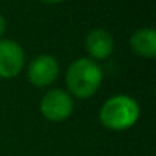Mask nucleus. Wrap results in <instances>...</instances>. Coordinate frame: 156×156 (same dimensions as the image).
I'll list each match as a JSON object with an SVG mask.
<instances>
[{
    "instance_id": "obj_8",
    "label": "nucleus",
    "mask_w": 156,
    "mask_h": 156,
    "mask_svg": "<svg viewBox=\"0 0 156 156\" xmlns=\"http://www.w3.org/2000/svg\"><path fill=\"white\" fill-rule=\"evenodd\" d=\"M5 29H6V22H5V17L0 14V37L5 34Z\"/></svg>"
},
{
    "instance_id": "obj_5",
    "label": "nucleus",
    "mask_w": 156,
    "mask_h": 156,
    "mask_svg": "<svg viewBox=\"0 0 156 156\" xmlns=\"http://www.w3.org/2000/svg\"><path fill=\"white\" fill-rule=\"evenodd\" d=\"M25 66V52L14 40H0V78L17 76Z\"/></svg>"
},
{
    "instance_id": "obj_2",
    "label": "nucleus",
    "mask_w": 156,
    "mask_h": 156,
    "mask_svg": "<svg viewBox=\"0 0 156 156\" xmlns=\"http://www.w3.org/2000/svg\"><path fill=\"white\" fill-rule=\"evenodd\" d=\"M139 118V106L129 95H113L100 109L101 124L115 132L127 130L136 124Z\"/></svg>"
},
{
    "instance_id": "obj_7",
    "label": "nucleus",
    "mask_w": 156,
    "mask_h": 156,
    "mask_svg": "<svg viewBox=\"0 0 156 156\" xmlns=\"http://www.w3.org/2000/svg\"><path fill=\"white\" fill-rule=\"evenodd\" d=\"M132 51L144 58H153L156 55V32L153 28H141L130 37Z\"/></svg>"
},
{
    "instance_id": "obj_4",
    "label": "nucleus",
    "mask_w": 156,
    "mask_h": 156,
    "mask_svg": "<svg viewBox=\"0 0 156 156\" xmlns=\"http://www.w3.org/2000/svg\"><path fill=\"white\" fill-rule=\"evenodd\" d=\"M60 66L58 61L48 54L35 57L28 66V80L37 87L51 86L58 78Z\"/></svg>"
},
{
    "instance_id": "obj_3",
    "label": "nucleus",
    "mask_w": 156,
    "mask_h": 156,
    "mask_svg": "<svg viewBox=\"0 0 156 156\" xmlns=\"http://www.w3.org/2000/svg\"><path fill=\"white\" fill-rule=\"evenodd\" d=\"M40 112L48 121L61 122L72 115L73 98L63 89H52L43 95L40 101Z\"/></svg>"
},
{
    "instance_id": "obj_9",
    "label": "nucleus",
    "mask_w": 156,
    "mask_h": 156,
    "mask_svg": "<svg viewBox=\"0 0 156 156\" xmlns=\"http://www.w3.org/2000/svg\"><path fill=\"white\" fill-rule=\"evenodd\" d=\"M41 2H44V3H48V5H55V3L63 2V0H41Z\"/></svg>"
},
{
    "instance_id": "obj_1",
    "label": "nucleus",
    "mask_w": 156,
    "mask_h": 156,
    "mask_svg": "<svg viewBox=\"0 0 156 156\" xmlns=\"http://www.w3.org/2000/svg\"><path fill=\"white\" fill-rule=\"evenodd\" d=\"M103 83V69L90 58H76L66 70V86L70 97L87 100L94 97Z\"/></svg>"
},
{
    "instance_id": "obj_6",
    "label": "nucleus",
    "mask_w": 156,
    "mask_h": 156,
    "mask_svg": "<svg viewBox=\"0 0 156 156\" xmlns=\"http://www.w3.org/2000/svg\"><path fill=\"white\" fill-rule=\"evenodd\" d=\"M84 46L87 54L90 55V60H106L107 57L112 55L115 41L110 32L106 29H94L86 35Z\"/></svg>"
}]
</instances>
